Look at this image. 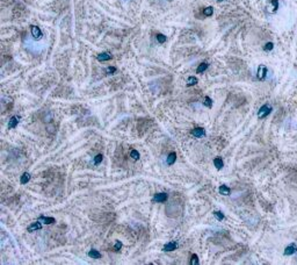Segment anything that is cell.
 Listing matches in <instances>:
<instances>
[{
  "label": "cell",
  "mask_w": 297,
  "mask_h": 265,
  "mask_svg": "<svg viewBox=\"0 0 297 265\" xmlns=\"http://www.w3.org/2000/svg\"><path fill=\"white\" fill-rule=\"evenodd\" d=\"M198 83V79L195 77V76H191V77H188V79H187V86L188 87H191L194 86V85H196Z\"/></svg>",
  "instance_id": "cell-18"
},
{
  "label": "cell",
  "mask_w": 297,
  "mask_h": 265,
  "mask_svg": "<svg viewBox=\"0 0 297 265\" xmlns=\"http://www.w3.org/2000/svg\"><path fill=\"white\" fill-rule=\"evenodd\" d=\"M273 49H274V43H273V42H267V43L264 46L265 51H272Z\"/></svg>",
  "instance_id": "cell-27"
},
{
  "label": "cell",
  "mask_w": 297,
  "mask_h": 265,
  "mask_svg": "<svg viewBox=\"0 0 297 265\" xmlns=\"http://www.w3.org/2000/svg\"><path fill=\"white\" fill-rule=\"evenodd\" d=\"M122 246H123V245H122V242H121V241H116V242H115V245H114V250H115V251H120V250L122 249Z\"/></svg>",
  "instance_id": "cell-29"
},
{
  "label": "cell",
  "mask_w": 297,
  "mask_h": 265,
  "mask_svg": "<svg viewBox=\"0 0 297 265\" xmlns=\"http://www.w3.org/2000/svg\"><path fill=\"white\" fill-rule=\"evenodd\" d=\"M116 72V67L115 66H108L106 69V73L107 74H114Z\"/></svg>",
  "instance_id": "cell-28"
},
{
  "label": "cell",
  "mask_w": 297,
  "mask_h": 265,
  "mask_svg": "<svg viewBox=\"0 0 297 265\" xmlns=\"http://www.w3.org/2000/svg\"><path fill=\"white\" fill-rule=\"evenodd\" d=\"M218 191H219V193L222 195H230L231 194V188L228 187L226 185H221L219 188H218Z\"/></svg>",
  "instance_id": "cell-14"
},
{
  "label": "cell",
  "mask_w": 297,
  "mask_h": 265,
  "mask_svg": "<svg viewBox=\"0 0 297 265\" xmlns=\"http://www.w3.org/2000/svg\"><path fill=\"white\" fill-rule=\"evenodd\" d=\"M214 216H215L218 221H222V220L225 219V215L223 214V212H221V211H215V212H214Z\"/></svg>",
  "instance_id": "cell-24"
},
{
  "label": "cell",
  "mask_w": 297,
  "mask_h": 265,
  "mask_svg": "<svg viewBox=\"0 0 297 265\" xmlns=\"http://www.w3.org/2000/svg\"><path fill=\"white\" fill-rule=\"evenodd\" d=\"M130 157H131L133 160H138V159L140 158V153H139L137 150L132 149L131 151H130Z\"/></svg>",
  "instance_id": "cell-23"
},
{
  "label": "cell",
  "mask_w": 297,
  "mask_h": 265,
  "mask_svg": "<svg viewBox=\"0 0 297 265\" xmlns=\"http://www.w3.org/2000/svg\"><path fill=\"white\" fill-rule=\"evenodd\" d=\"M200 260H198V256L196 253H193L191 257V265H198Z\"/></svg>",
  "instance_id": "cell-25"
},
{
  "label": "cell",
  "mask_w": 297,
  "mask_h": 265,
  "mask_svg": "<svg viewBox=\"0 0 297 265\" xmlns=\"http://www.w3.org/2000/svg\"><path fill=\"white\" fill-rule=\"evenodd\" d=\"M214 165L216 166L217 170H221L224 166V162H223V159L221 158V157H216V158L214 159Z\"/></svg>",
  "instance_id": "cell-16"
},
{
  "label": "cell",
  "mask_w": 297,
  "mask_h": 265,
  "mask_svg": "<svg viewBox=\"0 0 297 265\" xmlns=\"http://www.w3.org/2000/svg\"><path fill=\"white\" fill-rule=\"evenodd\" d=\"M156 39H157V41H158L159 43H165L166 41H167V36H165L164 34H161V33H158L157 35H156Z\"/></svg>",
  "instance_id": "cell-21"
},
{
  "label": "cell",
  "mask_w": 297,
  "mask_h": 265,
  "mask_svg": "<svg viewBox=\"0 0 297 265\" xmlns=\"http://www.w3.org/2000/svg\"><path fill=\"white\" fill-rule=\"evenodd\" d=\"M113 58L112 53H101L96 56V60L99 62H107V60H110Z\"/></svg>",
  "instance_id": "cell-10"
},
{
  "label": "cell",
  "mask_w": 297,
  "mask_h": 265,
  "mask_svg": "<svg viewBox=\"0 0 297 265\" xmlns=\"http://www.w3.org/2000/svg\"><path fill=\"white\" fill-rule=\"evenodd\" d=\"M30 33H32V36H33L35 40H40L41 37L43 36V33L41 30L40 27L37 26H30Z\"/></svg>",
  "instance_id": "cell-4"
},
{
  "label": "cell",
  "mask_w": 297,
  "mask_h": 265,
  "mask_svg": "<svg viewBox=\"0 0 297 265\" xmlns=\"http://www.w3.org/2000/svg\"><path fill=\"white\" fill-rule=\"evenodd\" d=\"M203 14H204V16H211L212 14H214V7L211 6H208L205 7L204 9H203Z\"/></svg>",
  "instance_id": "cell-22"
},
{
  "label": "cell",
  "mask_w": 297,
  "mask_h": 265,
  "mask_svg": "<svg viewBox=\"0 0 297 265\" xmlns=\"http://www.w3.org/2000/svg\"><path fill=\"white\" fill-rule=\"evenodd\" d=\"M217 1H223V0H217Z\"/></svg>",
  "instance_id": "cell-30"
},
{
  "label": "cell",
  "mask_w": 297,
  "mask_h": 265,
  "mask_svg": "<svg viewBox=\"0 0 297 265\" xmlns=\"http://www.w3.org/2000/svg\"><path fill=\"white\" fill-rule=\"evenodd\" d=\"M37 221H40L42 223H44V225H52L53 222H56V220L53 219V218H50V216H40Z\"/></svg>",
  "instance_id": "cell-12"
},
{
  "label": "cell",
  "mask_w": 297,
  "mask_h": 265,
  "mask_svg": "<svg viewBox=\"0 0 297 265\" xmlns=\"http://www.w3.org/2000/svg\"><path fill=\"white\" fill-rule=\"evenodd\" d=\"M29 180H30V173L25 172L22 176H21L20 183L22 184V185H25V184H28V181H29Z\"/></svg>",
  "instance_id": "cell-19"
},
{
  "label": "cell",
  "mask_w": 297,
  "mask_h": 265,
  "mask_svg": "<svg viewBox=\"0 0 297 265\" xmlns=\"http://www.w3.org/2000/svg\"><path fill=\"white\" fill-rule=\"evenodd\" d=\"M295 252H297V245L295 244V243H290L288 246H285L283 253H284V256H291V255H294Z\"/></svg>",
  "instance_id": "cell-8"
},
{
  "label": "cell",
  "mask_w": 297,
  "mask_h": 265,
  "mask_svg": "<svg viewBox=\"0 0 297 265\" xmlns=\"http://www.w3.org/2000/svg\"><path fill=\"white\" fill-rule=\"evenodd\" d=\"M212 99L210 98V97H208V95H205L204 97V99H203V105H204L205 107H208V108H211L212 107Z\"/></svg>",
  "instance_id": "cell-20"
},
{
  "label": "cell",
  "mask_w": 297,
  "mask_h": 265,
  "mask_svg": "<svg viewBox=\"0 0 297 265\" xmlns=\"http://www.w3.org/2000/svg\"><path fill=\"white\" fill-rule=\"evenodd\" d=\"M40 229H42V222H40V221L34 222V223H32L30 225H28V228H27V230H28L29 232H37V230H40Z\"/></svg>",
  "instance_id": "cell-9"
},
{
  "label": "cell",
  "mask_w": 297,
  "mask_h": 265,
  "mask_svg": "<svg viewBox=\"0 0 297 265\" xmlns=\"http://www.w3.org/2000/svg\"><path fill=\"white\" fill-rule=\"evenodd\" d=\"M178 246H179V245H178V243H177L175 241H171V242L166 243V244L163 246V251H165V252L174 251V250H177V248H178Z\"/></svg>",
  "instance_id": "cell-6"
},
{
  "label": "cell",
  "mask_w": 297,
  "mask_h": 265,
  "mask_svg": "<svg viewBox=\"0 0 297 265\" xmlns=\"http://www.w3.org/2000/svg\"><path fill=\"white\" fill-rule=\"evenodd\" d=\"M175 160H177V153L172 151V153H168V156H167V159H166V163H167V165H173V164L175 163Z\"/></svg>",
  "instance_id": "cell-13"
},
{
  "label": "cell",
  "mask_w": 297,
  "mask_h": 265,
  "mask_svg": "<svg viewBox=\"0 0 297 265\" xmlns=\"http://www.w3.org/2000/svg\"><path fill=\"white\" fill-rule=\"evenodd\" d=\"M168 198V195H167V193L165 192H160V193H156L154 195H153V201L154 202H165L166 200Z\"/></svg>",
  "instance_id": "cell-7"
},
{
  "label": "cell",
  "mask_w": 297,
  "mask_h": 265,
  "mask_svg": "<svg viewBox=\"0 0 297 265\" xmlns=\"http://www.w3.org/2000/svg\"><path fill=\"white\" fill-rule=\"evenodd\" d=\"M272 111H273V108H272L271 105L265 104V105H262V106L260 107V109L258 111V118H259V119H265L266 116H268V115L271 114Z\"/></svg>",
  "instance_id": "cell-1"
},
{
  "label": "cell",
  "mask_w": 297,
  "mask_h": 265,
  "mask_svg": "<svg viewBox=\"0 0 297 265\" xmlns=\"http://www.w3.org/2000/svg\"><path fill=\"white\" fill-rule=\"evenodd\" d=\"M102 159H103V155H102V153H98V155L94 157V164H95V165H99L100 163L102 162Z\"/></svg>",
  "instance_id": "cell-26"
},
{
  "label": "cell",
  "mask_w": 297,
  "mask_h": 265,
  "mask_svg": "<svg viewBox=\"0 0 297 265\" xmlns=\"http://www.w3.org/2000/svg\"><path fill=\"white\" fill-rule=\"evenodd\" d=\"M278 6H280L278 0H268L266 9H267V12L269 14H275L277 12V9H278Z\"/></svg>",
  "instance_id": "cell-2"
},
{
  "label": "cell",
  "mask_w": 297,
  "mask_h": 265,
  "mask_svg": "<svg viewBox=\"0 0 297 265\" xmlns=\"http://www.w3.org/2000/svg\"><path fill=\"white\" fill-rule=\"evenodd\" d=\"M101 253H100L98 250H95V249H92V250H89L88 251V257H91L93 259H100L101 258Z\"/></svg>",
  "instance_id": "cell-15"
},
{
  "label": "cell",
  "mask_w": 297,
  "mask_h": 265,
  "mask_svg": "<svg viewBox=\"0 0 297 265\" xmlns=\"http://www.w3.org/2000/svg\"><path fill=\"white\" fill-rule=\"evenodd\" d=\"M19 121H20V118L19 116H12L9 119V122H8V129H14L16 128V126L19 125Z\"/></svg>",
  "instance_id": "cell-11"
},
{
  "label": "cell",
  "mask_w": 297,
  "mask_h": 265,
  "mask_svg": "<svg viewBox=\"0 0 297 265\" xmlns=\"http://www.w3.org/2000/svg\"><path fill=\"white\" fill-rule=\"evenodd\" d=\"M208 66H209V64L207 63V62H202L200 65L197 66V69H196V73H198V74H201V73H203L208 69Z\"/></svg>",
  "instance_id": "cell-17"
},
{
  "label": "cell",
  "mask_w": 297,
  "mask_h": 265,
  "mask_svg": "<svg viewBox=\"0 0 297 265\" xmlns=\"http://www.w3.org/2000/svg\"><path fill=\"white\" fill-rule=\"evenodd\" d=\"M191 134L194 136V137L200 139V137H203V136H205V130H204V128H202V127H196V128L191 129Z\"/></svg>",
  "instance_id": "cell-5"
},
{
  "label": "cell",
  "mask_w": 297,
  "mask_h": 265,
  "mask_svg": "<svg viewBox=\"0 0 297 265\" xmlns=\"http://www.w3.org/2000/svg\"><path fill=\"white\" fill-rule=\"evenodd\" d=\"M267 72H268V69H267V66L264 65V64H260V65H259V67H258V71H257V78H258V80L262 81V80L266 79V77H267Z\"/></svg>",
  "instance_id": "cell-3"
}]
</instances>
